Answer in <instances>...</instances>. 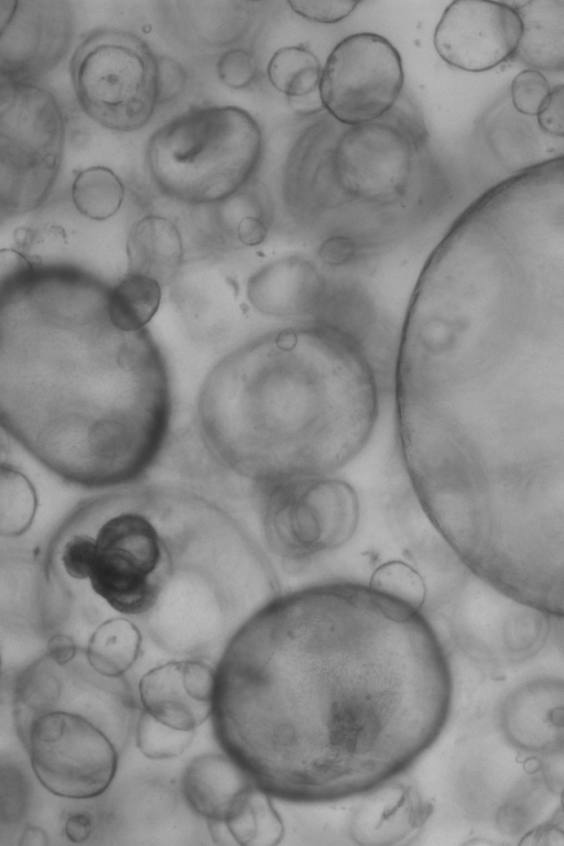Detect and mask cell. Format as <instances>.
Instances as JSON below:
<instances>
[{"label":"cell","mask_w":564,"mask_h":846,"mask_svg":"<svg viewBox=\"0 0 564 846\" xmlns=\"http://www.w3.org/2000/svg\"><path fill=\"white\" fill-rule=\"evenodd\" d=\"M451 662L429 617L367 584L281 594L216 668L217 740L272 798L327 803L393 781L451 714Z\"/></svg>","instance_id":"1"},{"label":"cell","mask_w":564,"mask_h":846,"mask_svg":"<svg viewBox=\"0 0 564 846\" xmlns=\"http://www.w3.org/2000/svg\"><path fill=\"white\" fill-rule=\"evenodd\" d=\"M45 558L155 642L197 643L281 595L268 552L230 512L177 486L117 489L78 503Z\"/></svg>","instance_id":"2"},{"label":"cell","mask_w":564,"mask_h":846,"mask_svg":"<svg viewBox=\"0 0 564 846\" xmlns=\"http://www.w3.org/2000/svg\"><path fill=\"white\" fill-rule=\"evenodd\" d=\"M381 388L350 336L290 322L215 370L199 405L203 441L225 473L250 485L334 474L369 441Z\"/></svg>","instance_id":"3"},{"label":"cell","mask_w":564,"mask_h":846,"mask_svg":"<svg viewBox=\"0 0 564 846\" xmlns=\"http://www.w3.org/2000/svg\"><path fill=\"white\" fill-rule=\"evenodd\" d=\"M262 134L234 106L192 109L158 129L147 148L151 178L165 195L192 204L225 200L254 171Z\"/></svg>","instance_id":"4"},{"label":"cell","mask_w":564,"mask_h":846,"mask_svg":"<svg viewBox=\"0 0 564 846\" xmlns=\"http://www.w3.org/2000/svg\"><path fill=\"white\" fill-rule=\"evenodd\" d=\"M267 552L299 571L347 545L359 528L356 489L333 474L253 485Z\"/></svg>","instance_id":"5"},{"label":"cell","mask_w":564,"mask_h":846,"mask_svg":"<svg viewBox=\"0 0 564 846\" xmlns=\"http://www.w3.org/2000/svg\"><path fill=\"white\" fill-rule=\"evenodd\" d=\"M70 74L83 111L113 131L139 130L159 102V59L124 31L89 33L73 55Z\"/></svg>","instance_id":"6"},{"label":"cell","mask_w":564,"mask_h":846,"mask_svg":"<svg viewBox=\"0 0 564 846\" xmlns=\"http://www.w3.org/2000/svg\"><path fill=\"white\" fill-rule=\"evenodd\" d=\"M0 99L1 209L23 214L41 205L54 185L63 117L52 94L28 82L2 80Z\"/></svg>","instance_id":"7"},{"label":"cell","mask_w":564,"mask_h":846,"mask_svg":"<svg viewBox=\"0 0 564 846\" xmlns=\"http://www.w3.org/2000/svg\"><path fill=\"white\" fill-rule=\"evenodd\" d=\"M433 612L457 652L492 671L538 654L552 628L551 615L503 594L470 570Z\"/></svg>","instance_id":"8"},{"label":"cell","mask_w":564,"mask_h":846,"mask_svg":"<svg viewBox=\"0 0 564 846\" xmlns=\"http://www.w3.org/2000/svg\"><path fill=\"white\" fill-rule=\"evenodd\" d=\"M23 744L36 779L55 795L93 799L115 778V741L83 715L66 711L44 714L34 720Z\"/></svg>","instance_id":"9"},{"label":"cell","mask_w":564,"mask_h":846,"mask_svg":"<svg viewBox=\"0 0 564 846\" xmlns=\"http://www.w3.org/2000/svg\"><path fill=\"white\" fill-rule=\"evenodd\" d=\"M403 86L401 57L392 44L373 33L341 40L322 70L319 96L338 121L360 126L388 112Z\"/></svg>","instance_id":"10"},{"label":"cell","mask_w":564,"mask_h":846,"mask_svg":"<svg viewBox=\"0 0 564 846\" xmlns=\"http://www.w3.org/2000/svg\"><path fill=\"white\" fill-rule=\"evenodd\" d=\"M521 33V20L509 2L458 0L444 11L434 45L447 64L484 72L516 55Z\"/></svg>","instance_id":"11"},{"label":"cell","mask_w":564,"mask_h":846,"mask_svg":"<svg viewBox=\"0 0 564 846\" xmlns=\"http://www.w3.org/2000/svg\"><path fill=\"white\" fill-rule=\"evenodd\" d=\"M1 76L25 82L52 67L72 37V14L65 1H17L12 17L1 24Z\"/></svg>","instance_id":"12"},{"label":"cell","mask_w":564,"mask_h":846,"mask_svg":"<svg viewBox=\"0 0 564 846\" xmlns=\"http://www.w3.org/2000/svg\"><path fill=\"white\" fill-rule=\"evenodd\" d=\"M334 275L304 256L275 259L250 275L246 294L262 316L289 322L315 321L328 299Z\"/></svg>","instance_id":"13"},{"label":"cell","mask_w":564,"mask_h":846,"mask_svg":"<svg viewBox=\"0 0 564 846\" xmlns=\"http://www.w3.org/2000/svg\"><path fill=\"white\" fill-rule=\"evenodd\" d=\"M497 725L503 741L520 753L540 756L564 747V680L535 676L501 699Z\"/></svg>","instance_id":"14"},{"label":"cell","mask_w":564,"mask_h":846,"mask_svg":"<svg viewBox=\"0 0 564 846\" xmlns=\"http://www.w3.org/2000/svg\"><path fill=\"white\" fill-rule=\"evenodd\" d=\"M216 670L200 660L172 661L148 671L139 683L142 709L163 724L195 730L213 713Z\"/></svg>","instance_id":"15"},{"label":"cell","mask_w":564,"mask_h":846,"mask_svg":"<svg viewBox=\"0 0 564 846\" xmlns=\"http://www.w3.org/2000/svg\"><path fill=\"white\" fill-rule=\"evenodd\" d=\"M432 812L413 785L388 782L355 810L349 835L361 845H391L414 836Z\"/></svg>","instance_id":"16"},{"label":"cell","mask_w":564,"mask_h":846,"mask_svg":"<svg viewBox=\"0 0 564 846\" xmlns=\"http://www.w3.org/2000/svg\"><path fill=\"white\" fill-rule=\"evenodd\" d=\"M248 773L227 753H207L185 768L182 793L191 809L206 821H225L253 788Z\"/></svg>","instance_id":"17"},{"label":"cell","mask_w":564,"mask_h":846,"mask_svg":"<svg viewBox=\"0 0 564 846\" xmlns=\"http://www.w3.org/2000/svg\"><path fill=\"white\" fill-rule=\"evenodd\" d=\"M487 141L501 165L516 173L557 158L556 151L564 155V139L545 133L536 117L522 115L512 105L489 116Z\"/></svg>","instance_id":"18"},{"label":"cell","mask_w":564,"mask_h":846,"mask_svg":"<svg viewBox=\"0 0 564 846\" xmlns=\"http://www.w3.org/2000/svg\"><path fill=\"white\" fill-rule=\"evenodd\" d=\"M516 9L522 33L514 57L530 69L564 70V0L509 3Z\"/></svg>","instance_id":"19"},{"label":"cell","mask_w":564,"mask_h":846,"mask_svg":"<svg viewBox=\"0 0 564 846\" xmlns=\"http://www.w3.org/2000/svg\"><path fill=\"white\" fill-rule=\"evenodd\" d=\"M126 250L128 273L150 276L161 285L176 279L184 257L177 226L160 215H148L132 225Z\"/></svg>","instance_id":"20"},{"label":"cell","mask_w":564,"mask_h":846,"mask_svg":"<svg viewBox=\"0 0 564 846\" xmlns=\"http://www.w3.org/2000/svg\"><path fill=\"white\" fill-rule=\"evenodd\" d=\"M63 685L62 666L54 663L47 654L31 663L18 675L13 716L22 742L35 719L56 711Z\"/></svg>","instance_id":"21"},{"label":"cell","mask_w":564,"mask_h":846,"mask_svg":"<svg viewBox=\"0 0 564 846\" xmlns=\"http://www.w3.org/2000/svg\"><path fill=\"white\" fill-rule=\"evenodd\" d=\"M142 642L139 628L128 618H110L101 622L90 636L86 661L106 677H121L135 662Z\"/></svg>","instance_id":"22"},{"label":"cell","mask_w":564,"mask_h":846,"mask_svg":"<svg viewBox=\"0 0 564 846\" xmlns=\"http://www.w3.org/2000/svg\"><path fill=\"white\" fill-rule=\"evenodd\" d=\"M161 286L150 276L127 273L107 292L106 311L111 324L124 333L140 332L160 306Z\"/></svg>","instance_id":"23"},{"label":"cell","mask_w":564,"mask_h":846,"mask_svg":"<svg viewBox=\"0 0 564 846\" xmlns=\"http://www.w3.org/2000/svg\"><path fill=\"white\" fill-rule=\"evenodd\" d=\"M272 796L254 787L229 812L224 821L236 844L271 846L281 842L284 825Z\"/></svg>","instance_id":"24"},{"label":"cell","mask_w":564,"mask_h":846,"mask_svg":"<svg viewBox=\"0 0 564 846\" xmlns=\"http://www.w3.org/2000/svg\"><path fill=\"white\" fill-rule=\"evenodd\" d=\"M554 795L541 772H525L513 784L494 814L497 829L505 836L516 837L530 831Z\"/></svg>","instance_id":"25"},{"label":"cell","mask_w":564,"mask_h":846,"mask_svg":"<svg viewBox=\"0 0 564 846\" xmlns=\"http://www.w3.org/2000/svg\"><path fill=\"white\" fill-rule=\"evenodd\" d=\"M72 200L78 213L91 220L102 221L113 216L122 205L124 187L108 167L91 166L75 176Z\"/></svg>","instance_id":"26"},{"label":"cell","mask_w":564,"mask_h":846,"mask_svg":"<svg viewBox=\"0 0 564 846\" xmlns=\"http://www.w3.org/2000/svg\"><path fill=\"white\" fill-rule=\"evenodd\" d=\"M322 66L314 53L304 46H288L274 53L268 65V77L275 89L289 98L304 97L319 90Z\"/></svg>","instance_id":"27"},{"label":"cell","mask_w":564,"mask_h":846,"mask_svg":"<svg viewBox=\"0 0 564 846\" xmlns=\"http://www.w3.org/2000/svg\"><path fill=\"white\" fill-rule=\"evenodd\" d=\"M37 508L36 491L29 478L2 463L0 479V530L3 538H18L28 531Z\"/></svg>","instance_id":"28"},{"label":"cell","mask_w":564,"mask_h":846,"mask_svg":"<svg viewBox=\"0 0 564 846\" xmlns=\"http://www.w3.org/2000/svg\"><path fill=\"white\" fill-rule=\"evenodd\" d=\"M367 585L423 612L429 605L427 578L416 566L399 557L373 564Z\"/></svg>","instance_id":"29"},{"label":"cell","mask_w":564,"mask_h":846,"mask_svg":"<svg viewBox=\"0 0 564 846\" xmlns=\"http://www.w3.org/2000/svg\"><path fill=\"white\" fill-rule=\"evenodd\" d=\"M195 730L170 727L148 712H141L135 728V741L143 756L153 760L178 757L191 745Z\"/></svg>","instance_id":"30"},{"label":"cell","mask_w":564,"mask_h":846,"mask_svg":"<svg viewBox=\"0 0 564 846\" xmlns=\"http://www.w3.org/2000/svg\"><path fill=\"white\" fill-rule=\"evenodd\" d=\"M551 87L544 75L535 69L520 72L510 87V101L520 113L536 117L542 110Z\"/></svg>","instance_id":"31"},{"label":"cell","mask_w":564,"mask_h":846,"mask_svg":"<svg viewBox=\"0 0 564 846\" xmlns=\"http://www.w3.org/2000/svg\"><path fill=\"white\" fill-rule=\"evenodd\" d=\"M292 10L302 18L318 23H335L348 17L357 7L350 0H292Z\"/></svg>","instance_id":"32"},{"label":"cell","mask_w":564,"mask_h":846,"mask_svg":"<svg viewBox=\"0 0 564 846\" xmlns=\"http://www.w3.org/2000/svg\"><path fill=\"white\" fill-rule=\"evenodd\" d=\"M218 76L228 87H247L256 77L257 65L253 56L243 50L225 53L217 65Z\"/></svg>","instance_id":"33"},{"label":"cell","mask_w":564,"mask_h":846,"mask_svg":"<svg viewBox=\"0 0 564 846\" xmlns=\"http://www.w3.org/2000/svg\"><path fill=\"white\" fill-rule=\"evenodd\" d=\"M28 802V787L22 774L14 768L2 769L1 779V818L2 822H17L23 815Z\"/></svg>","instance_id":"34"},{"label":"cell","mask_w":564,"mask_h":846,"mask_svg":"<svg viewBox=\"0 0 564 846\" xmlns=\"http://www.w3.org/2000/svg\"><path fill=\"white\" fill-rule=\"evenodd\" d=\"M536 119L545 133L564 139V84L551 88Z\"/></svg>","instance_id":"35"},{"label":"cell","mask_w":564,"mask_h":846,"mask_svg":"<svg viewBox=\"0 0 564 846\" xmlns=\"http://www.w3.org/2000/svg\"><path fill=\"white\" fill-rule=\"evenodd\" d=\"M519 845L564 846V814L561 809L558 807L546 822L523 834Z\"/></svg>","instance_id":"36"},{"label":"cell","mask_w":564,"mask_h":846,"mask_svg":"<svg viewBox=\"0 0 564 846\" xmlns=\"http://www.w3.org/2000/svg\"><path fill=\"white\" fill-rule=\"evenodd\" d=\"M538 757L540 772L547 789L554 795H560L564 788V747Z\"/></svg>","instance_id":"37"},{"label":"cell","mask_w":564,"mask_h":846,"mask_svg":"<svg viewBox=\"0 0 564 846\" xmlns=\"http://www.w3.org/2000/svg\"><path fill=\"white\" fill-rule=\"evenodd\" d=\"M268 225L260 215H247L237 225L238 240L248 247L262 243L268 237Z\"/></svg>","instance_id":"38"},{"label":"cell","mask_w":564,"mask_h":846,"mask_svg":"<svg viewBox=\"0 0 564 846\" xmlns=\"http://www.w3.org/2000/svg\"><path fill=\"white\" fill-rule=\"evenodd\" d=\"M46 651L47 657L54 663L64 666L75 660L77 646L70 636L55 632L48 637Z\"/></svg>","instance_id":"39"},{"label":"cell","mask_w":564,"mask_h":846,"mask_svg":"<svg viewBox=\"0 0 564 846\" xmlns=\"http://www.w3.org/2000/svg\"><path fill=\"white\" fill-rule=\"evenodd\" d=\"M93 823L86 814H74L65 823V836L74 843H80L90 836Z\"/></svg>","instance_id":"40"},{"label":"cell","mask_w":564,"mask_h":846,"mask_svg":"<svg viewBox=\"0 0 564 846\" xmlns=\"http://www.w3.org/2000/svg\"><path fill=\"white\" fill-rule=\"evenodd\" d=\"M20 845H47L48 838L46 833L36 826H28L19 843Z\"/></svg>","instance_id":"41"},{"label":"cell","mask_w":564,"mask_h":846,"mask_svg":"<svg viewBox=\"0 0 564 846\" xmlns=\"http://www.w3.org/2000/svg\"><path fill=\"white\" fill-rule=\"evenodd\" d=\"M552 628L555 644L564 654V617L552 616Z\"/></svg>","instance_id":"42"},{"label":"cell","mask_w":564,"mask_h":846,"mask_svg":"<svg viewBox=\"0 0 564 846\" xmlns=\"http://www.w3.org/2000/svg\"><path fill=\"white\" fill-rule=\"evenodd\" d=\"M560 803H561L560 809H561V811L564 814V788L562 789V791L560 793Z\"/></svg>","instance_id":"43"}]
</instances>
